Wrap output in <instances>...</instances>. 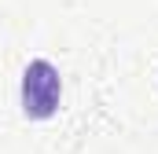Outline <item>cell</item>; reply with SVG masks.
I'll return each instance as SVG.
<instances>
[{
    "instance_id": "cell-1",
    "label": "cell",
    "mask_w": 158,
    "mask_h": 154,
    "mask_svg": "<svg viewBox=\"0 0 158 154\" xmlns=\"http://www.w3.org/2000/svg\"><path fill=\"white\" fill-rule=\"evenodd\" d=\"M59 95H63V81L59 70L48 59H33L22 74V114L30 121H44L59 110Z\"/></svg>"
}]
</instances>
